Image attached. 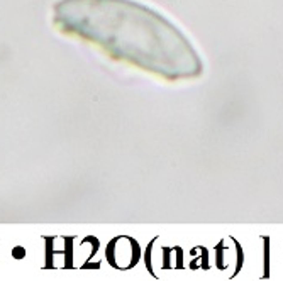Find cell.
Instances as JSON below:
<instances>
[{"instance_id": "1", "label": "cell", "mask_w": 283, "mask_h": 281, "mask_svg": "<svg viewBox=\"0 0 283 281\" xmlns=\"http://www.w3.org/2000/svg\"><path fill=\"white\" fill-rule=\"evenodd\" d=\"M109 259L116 268H121V269L131 268L132 264H136V261H137L136 242H132L127 237L116 239L109 247Z\"/></svg>"}]
</instances>
